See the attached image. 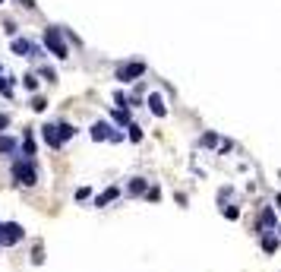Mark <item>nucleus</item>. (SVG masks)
I'll list each match as a JSON object with an SVG mask.
<instances>
[{"mask_svg":"<svg viewBox=\"0 0 281 272\" xmlns=\"http://www.w3.org/2000/svg\"><path fill=\"white\" fill-rule=\"evenodd\" d=\"M13 180L19 187H35V184H38V168H35V158L16 155V161H13Z\"/></svg>","mask_w":281,"mask_h":272,"instance_id":"obj_1","label":"nucleus"},{"mask_svg":"<svg viewBox=\"0 0 281 272\" xmlns=\"http://www.w3.org/2000/svg\"><path fill=\"white\" fill-rule=\"evenodd\" d=\"M45 48H48L57 60H67V57H70L67 38H63V32H60L57 26H48V29H45Z\"/></svg>","mask_w":281,"mask_h":272,"instance_id":"obj_2","label":"nucleus"},{"mask_svg":"<svg viewBox=\"0 0 281 272\" xmlns=\"http://www.w3.org/2000/svg\"><path fill=\"white\" fill-rule=\"evenodd\" d=\"M114 76H117L123 86H126V82H136V79H142V76H145V64H142V60H133V64H120Z\"/></svg>","mask_w":281,"mask_h":272,"instance_id":"obj_3","label":"nucleus"},{"mask_svg":"<svg viewBox=\"0 0 281 272\" xmlns=\"http://www.w3.org/2000/svg\"><path fill=\"white\" fill-rule=\"evenodd\" d=\"M278 215H275V206H262L259 219H256V234H266V231H278Z\"/></svg>","mask_w":281,"mask_h":272,"instance_id":"obj_4","label":"nucleus"},{"mask_svg":"<svg viewBox=\"0 0 281 272\" xmlns=\"http://www.w3.org/2000/svg\"><path fill=\"white\" fill-rule=\"evenodd\" d=\"M26 238V231L19 222H4V238H0V247H13Z\"/></svg>","mask_w":281,"mask_h":272,"instance_id":"obj_5","label":"nucleus"},{"mask_svg":"<svg viewBox=\"0 0 281 272\" xmlns=\"http://www.w3.org/2000/svg\"><path fill=\"white\" fill-rule=\"evenodd\" d=\"M114 130H120V127H111L107 120H95V123L89 127V136L95 139V142H104V139L111 142V136H114Z\"/></svg>","mask_w":281,"mask_h":272,"instance_id":"obj_6","label":"nucleus"},{"mask_svg":"<svg viewBox=\"0 0 281 272\" xmlns=\"http://www.w3.org/2000/svg\"><path fill=\"white\" fill-rule=\"evenodd\" d=\"M41 139H45V146H51V149H63V139H60L57 123H45L41 127Z\"/></svg>","mask_w":281,"mask_h":272,"instance_id":"obj_7","label":"nucleus"},{"mask_svg":"<svg viewBox=\"0 0 281 272\" xmlns=\"http://www.w3.org/2000/svg\"><path fill=\"white\" fill-rule=\"evenodd\" d=\"M259 247H262V253H278V247H281V234L278 231H266V234H259Z\"/></svg>","mask_w":281,"mask_h":272,"instance_id":"obj_8","label":"nucleus"},{"mask_svg":"<svg viewBox=\"0 0 281 272\" xmlns=\"http://www.w3.org/2000/svg\"><path fill=\"white\" fill-rule=\"evenodd\" d=\"M13 54H19V57H41V51L29 38H13Z\"/></svg>","mask_w":281,"mask_h":272,"instance_id":"obj_9","label":"nucleus"},{"mask_svg":"<svg viewBox=\"0 0 281 272\" xmlns=\"http://www.w3.org/2000/svg\"><path fill=\"white\" fill-rule=\"evenodd\" d=\"M23 149V142L16 139V136H7V133H0V155H16Z\"/></svg>","mask_w":281,"mask_h":272,"instance_id":"obj_10","label":"nucleus"},{"mask_svg":"<svg viewBox=\"0 0 281 272\" xmlns=\"http://www.w3.org/2000/svg\"><path fill=\"white\" fill-rule=\"evenodd\" d=\"M117 196H120V187L114 184V187H107V190H101V193L95 196V206H98V209H104V206H111V203H114Z\"/></svg>","mask_w":281,"mask_h":272,"instance_id":"obj_11","label":"nucleus"},{"mask_svg":"<svg viewBox=\"0 0 281 272\" xmlns=\"http://www.w3.org/2000/svg\"><path fill=\"white\" fill-rule=\"evenodd\" d=\"M126 193H129V196H145V193H148V180H145V177H129Z\"/></svg>","mask_w":281,"mask_h":272,"instance_id":"obj_12","label":"nucleus"},{"mask_svg":"<svg viewBox=\"0 0 281 272\" xmlns=\"http://www.w3.org/2000/svg\"><path fill=\"white\" fill-rule=\"evenodd\" d=\"M23 158H35V133H32V127H26L23 130Z\"/></svg>","mask_w":281,"mask_h":272,"instance_id":"obj_13","label":"nucleus"},{"mask_svg":"<svg viewBox=\"0 0 281 272\" xmlns=\"http://www.w3.org/2000/svg\"><path fill=\"white\" fill-rule=\"evenodd\" d=\"M148 111H152L155 117H167V104H164V98H161L158 92L148 95Z\"/></svg>","mask_w":281,"mask_h":272,"instance_id":"obj_14","label":"nucleus"},{"mask_svg":"<svg viewBox=\"0 0 281 272\" xmlns=\"http://www.w3.org/2000/svg\"><path fill=\"white\" fill-rule=\"evenodd\" d=\"M111 117H114V127H129V123H133V117H129V108H114Z\"/></svg>","mask_w":281,"mask_h":272,"instance_id":"obj_15","label":"nucleus"},{"mask_svg":"<svg viewBox=\"0 0 281 272\" xmlns=\"http://www.w3.org/2000/svg\"><path fill=\"white\" fill-rule=\"evenodd\" d=\"M23 86H26V92H32V95H38V86H41V76H35V73H29V76H23Z\"/></svg>","mask_w":281,"mask_h":272,"instance_id":"obj_16","label":"nucleus"},{"mask_svg":"<svg viewBox=\"0 0 281 272\" xmlns=\"http://www.w3.org/2000/svg\"><path fill=\"white\" fill-rule=\"evenodd\" d=\"M57 130H60V139H63V142L76 136V127H73L70 120H57Z\"/></svg>","mask_w":281,"mask_h":272,"instance_id":"obj_17","label":"nucleus"},{"mask_svg":"<svg viewBox=\"0 0 281 272\" xmlns=\"http://www.w3.org/2000/svg\"><path fill=\"white\" fill-rule=\"evenodd\" d=\"M199 146H205V149H212V146H221V136L218 133H202V139H199Z\"/></svg>","mask_w":281,"mask_h":272,"instance_id":"obj_18","label":"nucleus"},{"mask_svg":"<svg viewBox=\"0 0 281 272\" xmlns=\"http://www.w3.org/2000/svg\"><path fill=\"white\" fill-rule=\"evenodd\" d=\"M126 136L133 139V142H142V139H145V130H142L139 123H129V127H126Z\"/></svg>","mask_w":281,"mask_h":272,"instance_id":"obj_19","label":"nucleus"},{"mask_svg":"<svg viewBox=\"0 0 281 272\" xmlns=\"http://www.w3.org/2000/svg\"><path fill=\"white\" fill-rule=\"evenodd\" d=\"M32 263H35V266L45 263V244H41V241H35V247H32Z\"/></svg>","mask_w":281,"mask_h":272,"instance_id":"obj_20","label":"nucleus"},{"mask_svg":"<svg viewBox=\"0 0 281 272\" xmlns=\"http://www.w3.org/2000/svg\"><path fill=\"white\" fill-rule=\"evenodd\" d=\"M13 82H16V79L0 76V95H4V98H13Z\"/></svg>","mask_w":281,"mask_h":272,"instance_id":"obj_21","label":"nucleus"},{"mask_svg":"<svg viewBox=\"0 0 281 272\" xmlns=\"http://www.w3.org/2000/svg\"><path fill=\"white\" fill-rule=\"evenodd\" d=\"M32 111L45 114V111H48V98H45V95H32Z\"/></svg>","mask_w":281,"mask_h":272,"instance_id":"obj_22","label":"nucleus"},{"mask_svg":"<svg viewBox=\"0 0 281 272\" xmlns=\"http://www.w3.org/2000/svg\"><path fill=\"white\" fill-rule=\"evenodd\" d=\"M221 215H224V219H231V222H237L240 219V209L237 206H221Z\"/></svg>","mask_w":281,"mask_h":272,"instance_id":"obj_23","label":"nucleus"},{"mask_svg":"<svg viewBox=\"0 0 281 272\" xmlns=\"http://www.w3.org/2000/svg\"><path fill=\"white\" fill-rule=\"evenodd\" d=\"M114 104L117 108H129V104H133V98H126L123 92H114Z\"/></svg>","mask_w":281,"mask_h":272,"instance_id":"obj_24","label":"nucleus"},{"mask_svg":"<svg viewBox=\"0 0 281 272\" xmlns=\"http://www.w3.org/2000/svg\"><path fill=\"white\" fill-rule=\"evenodd\" d=\"M41 76H45L48 82H57V70H51V67H41Z\"/></svg>","mask_w":281,"mask_h":272,"instance_id":"obj_25","label":"nucleus"},{"mask_svg":"<svg viewBox=\"0 0 281 272\" xmlns=\"http://www.w3.org/2000/svg\"><path fill=\"white\" fill-rule=\"evenodd\" d=\"M145 199H148V203H158V199H161V190H158V187H148Z\"/></svg>","mask_w":281,"mask_h":272,"instance_id":"obj_26","label":"nucleus"},{"mask_svg":"<svg viewBox=\"0 0 281 272\" xmlns=\"http://www.w3.org/2000/svg\"><path fill=\"white\" fill-rule=\"evenodd\" d=\"M234 149V142L231 139H221V146H218V155H224V152H231Z\"/></svg>","mask_w":281,"mask_h":272,"instance_id":"obj_27","label":"nucleus"},{"mask_svg":"<svg viewBox=\"0 0 281 272\" xmlns=\"http://www.w3.org/2000/svg\"><path fill=\"white\" fill-rule=\"evenodd\" d=\"M89 196H92V190H89V187H79V190H76V199H79V203H85Z\"/></svg>","mask_w":281,"mask_h":272,"instance_id":"obj_28","label":"nucleus"},{"mask_svg":"<svg viewBox=\"0 0 281 272\" xmlns=\"http://www.w3.org/2000/svg\"><path fill=\"white\" fill-rule=\"evenodd\" d=\"M7 127H10V114H4V111H0V133H4Z\"/></svg>","mask_w":281,"mask_h":272,"instance_id":"obj_29","label":"nucleus"},{"mask_svg":"<svg viewBox=\"0 0 281 272\" xmlns=\"http://www.w3.org/2000/svg\"><path fill=\"white\" fill-rule=\"evenodd\" d=\"M19 4H23L26 10H35V7H38V4H35V0H19Z\"/></svg>","mask_w":281,"mask_h":272,"instance_id":"obj_30","label":"nucleus"},{"mask_svg":"<svg viewBox=\"0 0 281 272\" xmlns=\"http://www.w3.org/2000/svg\"><path fill=\"white\" fill-rule=\"evenodd\" d=\"M275 209L281 212V193H275Z\"/></svg>","mask_w":281,"mask_h":272,"instance_id":"obj_31","label":"nucleus"},{"mask_svg":"<svg viewBox=\"0 0 281 272\" xmlns=\"http://www.w3.org/2000/svg\"><path fill=\"white\" fill-rule=\"evenodd\" d=\"M278 234H281V225H278Z\"/></svg>","mask_w":281,"mask_h":272,"instance_id":"obj_32","label":"nucleus"},{"mask_svg":"<svg viewBox=\"0 0 281 272\" xmlns=\"http://www.w3.org/2000/svg\"><path fill=\"white\" fill-rule=\"evenodd\" d=\"M0 4H4V0H0Z\"/></svg>","mask_w":281,"mask_h":272,"instance_id":"obj_33","label":"nucleus"},{"mask_svg":"<svg viewBox=\"0 0 281 272\" xmlns=\"http://www.w3.org/2000/svg\"><path fill=\"white\" fill-rule=\"evenodd\" d=\"M0 225H4V222H0Z\"/></svg>","mask_w":281,"mask_h":272,"instance_id":"obj_34","label":"nucleus"}]
</instances>
